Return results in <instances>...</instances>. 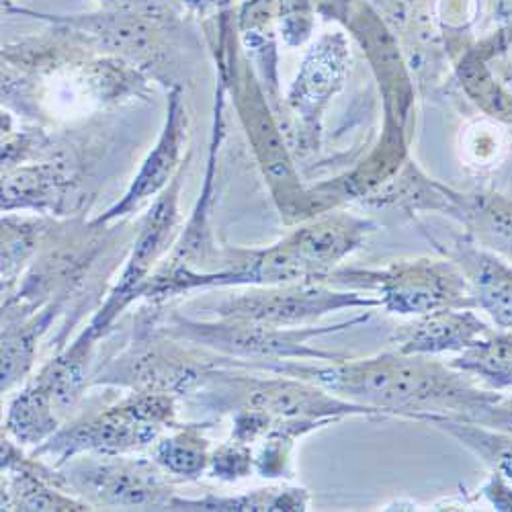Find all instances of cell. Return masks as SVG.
<instances>
[{
    "mask_svg": "<svg viewBox=\"0 0 512 512\" xmlns=\"http://www.w3.org/2000/svg\"><path fill=\"white\" fill-rule=\"evenodd\" d=\"M234 363L244 369L312 381L338 398L375 408L383 416L418 422L429 416H445L508 431L506 396L484 388L472 375L433 359V355H404L390 349L369 359L347 357L326 365L240 359Z\"/></svg>",
    "mask_w": 512,
    "mask_h": 512,
    "instance_id": "cell-1",
    "label": "cell"
},
{
    "mask_svg": "<svg viewBox=\"0 0 512 512\" xmlns=\"http://www.w3.org/2000/svg\"><path fill=\"white\" fill-rule=\"evenodd\" d=\"M265 377L236 373L234 367H218L189 396L203 408L216 412H259L273 420L318 418L343 420L349 416L383 418L375 408L338 398L312 381L281 375Z\"/></svg>",
    "mask_w": 512,
    "mask_h": 512,
    "instance_id": "cell-2",
    "label": "cell"
},
{
    "mask_svg": "<svg viewBox=\"0 0 512 512\" xmlns=\"http://www.w3.org/2000/svg\"><path fill=\"white\" fill-rule=\"evenodd\" d=\"M320 283L336 289L377 293L381 308L400 316L457 308L476 310L472 287L449 259L396 261L386 267H336Z\"/></svg>",
    "mask_w": 512,
    "mask_h": 512,
    "instance_id": "cell-3",
    "label": "cell"
},
{
    "mask_svg": "<svg viewBox=\"0 0 512 512\" xmlns=\"http://www.w3.org/2000/svg\"><path fill=\"white\" fill-rule=\"evenodd\" d=\"M218 367H224V355L185 347L183 340L166 334L158 324V314H152L142 316L134 343L101 369L91 383L177 398L195 392Z\"/></svg>",
    "mask_w": 512,
    "mask_h": 512,
    "instance_id": "cell-4",
    "label": "cell"
},
{
    "mask_svg": "<svg viewBox=\"0 0 512 512\" xmlns=\"http://www.w3.org/2000/svg\"><path fill=\"white\" fill-rule=\"evenodd\" d=\"M371 314H361L349 322L332 326H297L279 328L246 320H224L199 322L179 314H173L160 328L183 343L197 345L201 349L216 351L218 355L240 359V361H285V359H316V361H340L349 355L314 349L310 343L314 338L345 328L365 324Z\"/></svg>",
    "mask_w": 512,
    "mask_h": 512,
    "instance_id": "cell-5",
    "label": "cell"
},
{
    "mask_svg": "<svg viewBox=\"0 0 512 512\" xmlns=\"http://www.w3.org/2000/svg\"><path fill=\"white\" fill-rule=\"evenodd\" d=\"M175 396L134 392L123 402L99 414L72 422L35 449L39 455H56L58 463L78 453L121 455L138 451L158 439L166 426H175Z\"/></svg>",
    "mask_w": 512,
    "mask_h": 512,
    "instance_id": "cell-6",
    "label": "cell"
},
{
    "mask_svg": "<svg viewBox=\"0 0 512 512\" xmlns=\"http://www.w3.org/2000/svg\"><path fill=\"white\" fill-rule=\"evenodd\" d=\"M381 308L377 297L363 291L336 289L320 281H300L250 289L220 302L211 312L224 320H246L279 328L310 326L340 310Z\"/></svg>",
    "mask_w": 512,
    "mask_h": 512,
    "instance_id": "cell-7",
    "label": "cell"
},
{
    "mask_svg": "<svg viewBox=\"0 0 512 512\" xmlns=\"http://www.w3.org/2000/svg\"><path fill=\"white\" fill-rule=\"evenodd\" d=\"M156 465L144 459H111L68 467L64 480L95 506L170 508L177 494Z\"/></svg>",
    "mask_w": 512,
    "mask_h": 512,
    "instance_id": "cell-8",
    "label": "cell"
},
{
    "mask_svg": "<svg viewBox=\"0 0 512 512\" xmlns=\"http://www.w3.org/2000/svg\"><path fill=\"white\" fill-rule=\"evenodd\" d=\"M179 189L181 175L175 177L173 185L168 187V191L150 209L140 230V238L134 246L136 250L132 252L130 261H127L119 277V283L109 293L103 308L93 316L91 324L80 334L91 340V343H97L115 322V318L134 300H138L140 289L150 279V269L160 259V254L168 248L170 240H173L179 220Z\"/></svg>",
    "mask_w": 512,
    "mask_h": 512,
    "instance_id": "cell-9",
    "label": "cell"
},
{
    "mask_svg": "<svg viewBox=\"0 0 512 512\" xmlns=\"http://www.w3.org/2000/svg\"><path fill=\"white\" fill-rule=\"evenodd\" d=\"M236 80H238L236 97H238L240 117L246 125L254 152L265 168V175L269 177V183L277 199L281 201V207L287 213H295V218L310 216V209H308L310 199L302 195V189L297 185V177L293 173L285 144L265 105L259 84L254 82L252 74H248L246 70H242Z\"/></svg>",
    "mask_w": 512,
    "mask_h": 512,
    "instance_id": "cell-10",
    "label": "cell"
},
{
    "mask_svg": "<svg viewBox=\"0 0 512 512\" xmlns=\"http://www.w3.org/2000/svg\"><path fill=\"white\" fill-rule=\"evenodd\" d=\"M435 244L472 287L476 310L486 312L500 330L512 332V265L467 238Z\"/></svg>",
    "mask_w": 512,
    "mask_h": 512,
    "instance_id": "cell-11",
    "label": "cell"
},
{
    "mask_svg": "<svg viewBox=\"0 0 512 512\" xmlns=\"http://www.w3.org/2000/svg\"><path fill=\"white\" fill-rule=\"evenodd\" d=\"M492 326L476 310L457 308L414 316L390 336V349L404 355L461 353L488 334Z\"/></svg>",
    "mask_w": 512,
    "mask_h": 512,
    "instance_id": "cell-12",
    "label": "cell"
},
{
    "mask_svg": "<svg viewBox=\"0 0 512 512\" xmlns=\"http://www.w3.org/2000/svg\"><path fill=\"white\" fill-rule=\"evenodd\" d=\"M371 230V222L336 213V216H324L302 226L283 242L308 269L310 281H320L326 273L336 269L345 256L355 252Z\"/></svg>",
    "mask_w": 512,
    "mask_h": 512,
    "instance_id": "cell-13",
    "label": "cell"
},
{
    "mask_svg": "<svg viewBox=\"0 0 512 512\" xmlns=\"http://www.w3.org/2000/svg\"><path fill=\"white\" fill-rule=\"evenodd\" d=\"M3 510H89L91 504L72 498L62 474L25 461L11 441H3Z\"/></svg>",
    "mask_w": 512,
    "mask_h": 512,
    "instance_id": "cell-14",
    "label": "cell"
},
{
    "mask_svg": "<svg viewBox=\"0 0 512 512\" xmlns=\"http://www.w3.org/2000/svg\"><path fill=\"white\" fill-rule=\"evenodd\" d=\"M185 132H187V113H185L181 91H175L170 95L166 125L156 142V148L146 158L140 175L136 177L130 191H127L125 197L115 207H111L97 224H107L111 220L125 216V213H130L144 199L156 195L170 183L181 162Z\"/></svg>",
    "mask_w": 512,
    "mask_h": 512,
    "instance_id": "cell-15",
    "label": "cell"
},
{
    "mask_svg": "<svg viewBox=\"0 0 512 512\" xmlns=\"http://www.w3.org/2000/svg\"><path fill=\"white\" fill-rule=\"evenodd\" d=\"M347 72V52L340 39H322L318 48L306 58L300 74H297L289 103L295 113L314 125L328 99L340 89Z\"/></svg>",
    "mask_w": 512,
    "mask_h": 512,
    "instance_id": "cell-16",
    "label": "cell"
},
{
    "mask_svg": "<svg viewBox=\"0 0 512 512\" xmlns=\"http://www.w3.org/2000/svg\"><path fill=\"white\" fill-rule=\"evenodd\" d=\"M451 203L461 213V220L467 224L478 244L494 254L504 256L512 263V203L498 195H476Z\"/></svg>",
    "mask_w": 512,
    "mask_h": 512,
    "instance_id": "cell-17",
    "label": "cell"
},
{
    "mask_svg": "<svg viewBox=\"0 0 512 512\" xmlns=\"http://www.w3.org/2000/svg\"><path fill=\"white\" fill-rule=\"evenodd\" d=\"M449 365L472 375L484 388L496 392L512 390V332L492 328Z\"/></svg>",
    "mask_w": 512,
    "mask_h": 512,
    "instance_id": "cell-18",
    "label": "cell"
},
{
    "mask_svg": "<svg viewBox=\"0 0 512 512\" xmlns=\"http://www.w3.org/2000/svg\"><path fill=\"white\" fill-rule=\"evenodd\" d=\"M424 424H431L435 429L459 441L465 449L472 451L492 472H498L512 484V433L494 431L488 426L463 422L445 416H429Z\"/></svg>",
    "mask_w": 512,
    "mask_h": 512,
    "instance_id": "cell-19",
    "label": "cell"
},
{
    "mask_svg": "<svg viewBox=\"0 0 512 512\" xmlns=\"http://www.w3.org/2000/svg\"><path fill=\"white\" fill-rule=\"evenodd\" d=\"M60 414L35 381L15 398L7 416V433L21 445L44 443L60 431Z\"/></svg>",
    "mask_w": 512,
    "mask_h": 512,
    "instance_id": "cell-20",
    "label": "cell"
},
{
    "mask_svg": "<svg viewBox=\"0 0 512 512\" xmlns=\"http://www.w3.org/2000/svg\"><path fill=\"white\" fill-rule=\"evenodd\" d=\"M66 177L60 164H39L19 168L3 181V209L48 207L54 199H62Z\"/></svg>",
    "mask_w": 512,
    "mask_h": 512,
    "instance_id": "cell-21",
    "label": "cell"
},
{
    "mask_svg": "<svg viewBox=\"0 0 512 512\" xmlns=\"http://www.w3.org/2000/svg\"><path fill=\"white\" fill-rule=\"evenodd\" d=\"M332 422L334 420H318V418L277 420L269 429V433L261 439L259 453L254 455V469L265 478H283V476L289 478L291 453H293L295 441Z\"/></svg>",
    "mask_w": 512,
    "mask_h": 512,
    "instance_id": "cell-22",
    "label": "cell"
},
{
    "mask_svg": "<svg viewBox=\"0 0 512 512\" xmlns=\"http://www.w3.org/2000/svg\"><path fill=\"white\" fill-rule=\"evenodd\" d=\"M173 510H310V494L304 488H269L254 490L242 496H205L185 500L175 496Z\"/></svg>",
    "mask_w": 512,
    "mask_h": 512,
    "instance_id": "cell-23",
    "label": "cell"
},
{
    "mask_svg": "<svg viewBox=\"0 0 512 512\" xmlns=\"http://www.w3.org/2000/svg\"><path fill=\"white\" fill-rule=\"evenodd\" d=\"M209 457V441L195 426H187L173 437L158 441L154 447L156 463L168 474L179 478L201 476L209 465Z\"/></svg>",
    "mask_w": 512,
    "mask_h": 512,
    "instance_id": "cell-24",
    "label": "cell"
},
{
    "mask_svg": "<svg viewBox=\"0 0 512 512\" xmlns=\"http://www.w3.org/2000/svg\"><path fill=\"white\" fill-rule=\"evenodd\" d=\"M37 246V230L27 224L3 222V293L13 287L23 265L31 259Z\"/></svg>",
    "mask_w": 512,
    "mask_h": 512,
    "instance_id": "cell-25",
    "label": "cell"
},
{
    "mask_svg": "<svg viewBox=\"0 0 512 512\" xmlns=\"http://www.w3.org/2000/svg\"><path fill=\"white\" fill-rule=\"evenodd\" d=\"M209 474L224 482H236L240 478H246L252 467L254 457L250 451V445H244L240 441H230L222 445L216 453L209 457Z\"/></svg>",
    "mask_w": 512,
    "mask_h": 512,
    "instance_id": "cell-26",
    "label": "cell"
},
{
    "mask_svg": "<svg viewBox=\"0 0 512 512\" xmlns=\"http://www.w3.org/2000/svg\"><path fill=\"white\" fill-rule=\"evenodd\" d=\"M279 21L289 44H302L312 29L308 0H281Z\"/></svg>",
    "mask_w": 512,
    "mask_h": 512,
    "instance_id": "cell-27",
    "label": "cell"
},
{
    "mask_svg": "<svg viewBox=\"0 0 512 512\" xmlns=\"http://www.w3.org/2000/svg\"><path fill=\"white\" fill-rule=\"evenodd\" d=\"M480 492L496 510H512V484L498 472L490 474Z\"/></svg>",
    "mask_w": 512,
    "mask_h": 512,
    "instance_id": "cell-28",
    "label": "cell"
},
{
    "mask_svg": "<svg viewBox=\"0 0 512 512\" xmlns=\"http://www.w3.org/2000/svg\"><path fill=\"white\" fill-rule=\"evenodd\" d=\"M506 408H508V431L512 433V396H506Z\"/></svg>",
    "mask_w": 512,
    "mask_h": 512,
    "instance_id": "cell-29",
    "label": "cell"
},
{
    "mask_svg": "<svg viewBox=\"0 0 512 512\" xmlns=\"http://www.w3.org/2000/svg\"><path fill=\"white\" fill-rule=\"evenodd\" d=\"M187 3L203 9V7H207V5H213V3H216V0H187Z\"/></svg>",
    "mask_w": 512,
    "mask_h": 512,
    "instance_id": "cell-30",
    "label": "cell"
}]
</instances>
